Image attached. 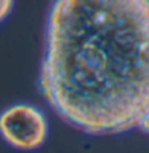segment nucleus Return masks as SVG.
Instances as JSON below:
<instances>
[{"instance_id":"obj_3","label":"nucleus","mask_w":149,"mask_h":153,"mask_svg":"<svg viewBox=\"0 0 149 153\" xmlns=\"http://www.w3.org/2000/svg\"><path fill=\"white\" fill-rule=\"evenodd\" d=\"M14 8V0H0V24L11 14Z\"/></svg>"},{"instance_id":"obj_4","label":"nucleus","mask_w":149,"mask_h":153,"mask_svg":"<svg viewBox=\"0 0 149 153\" xmlns=\"http://www.w3.org/2000/svg\"><path fill=\"white\" fill-rule=\"evenodd\" d=\"M139 128H141V131H144L146 134H149V115L143 120V123L139 124Z\"/></svg>"},{"instance_id":"obj_1","label":"nucleus","mask_w":149,"mask_h":153,"mask_svg":"<svg viewBox=\"0 0 149 153\" xmlns=\"http://www.w3.org/2000/svg\"><path fill=\"white\" fill-rule=\"evenodd\" d=\"M38 89L88 136H117L149 115V0H51Z\"/></svg>"},{"instance_id":"obj_2","label":"nucleus","mask_w":149,"mask_h":153,"mask_svg":"<svg viewBox=\"0 0 149 153\" xmlns=\"http://www.w3.org/2000/svg\"><path fill=\"white\" fill-rule=\"evenodd\" d=\"M50 124L37 105L16 102L0 112V137L19 152H34L48 139Z\"/></svg>"}]
</instances>
